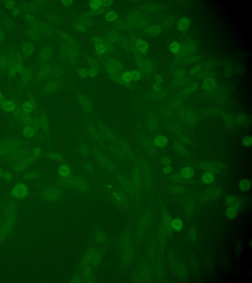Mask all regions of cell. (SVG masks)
Segmentation results:
<instances>
[{"mask_svg":"<svg viewBox=\"0 0 252 283\" xmlns=\"http://www.w3.org/2000/svg\"><path fill=\"white\" fill-rule=\"evenodd\" d=\"M122 79L124 82L127 83H129L131 80V72L127 71L123 72L122 74Z\"/></svg>","mask_w":252,"mask_h":283,"instance_id":"obj_31","label":"cell"},{"mask_svg":"<svg viewBox=\"0 0 252 283\" xmlns=\"http://www.w3.org/2000/svg\"><path fill=\"white\" fill-rule=\"evenodd\" d=\"M20 12V10L18 8H15L12 10V14L15 16H18Z\"/></svg>","mask_w":252,"mask_h":283,"instance_id":"obj_51","label":"cell"},{"mask_svg":"<svg viewBox=\"0 0 252 283\" xmlns=\"http://www.w3.org/2000/svg\"><path fill=\"white\" fill-rule=\"evenodd\" d=\"M191 20L187 17H182L177 23V28L180 31H185L190 26Z\"/></svg>","mask_w":252,"mask_h":283,"instance_id":"obj_9","label":"cell"},{"mask_svg":"<svg viewBox=\"0 0 252 283\" xmlns=\"http://www.w3.org/2000/svg\"><path fill=\"white\" fill-rule=\"evenodd\" d=\"M153 88L154 89L155 91H159L160 88V86H159V84H158L155 83V84L154 86H153Z\"/></svg>","mask_w":252,"mask_h":283,"instance_id":"obj_56","label":"cell"},{"mask_svg":"<svg viewBox=\"0 0 252 283\" xmlns=\"http://www.w3.org/2000/svg\"><path fill=\"white\" fill-rule=\"evenodd\" d=\"M118 17L117 14L113 11H110L106 14V18L108 21H112L115 20Z\"/></svg>","mask_w":252,"mask_h":283,"instance_id":"obj_30","label":"cell"},{"mask_svg":"<svg viewBox=\"0 0 252 283\" xmlns=\"http://www.w3.org/2000/svg\"><path fill=\"white\" fill-rule=\"evenodd\" d=\"M32 78V73L28 68H24L21 72V80L24 83L29 82Z\"/></svg>","mask_w":252,"mask_h":283,"instance_id":"obj_12","label":"cell"},{"mask_svg":"<svg viewBox=\"0 0 252 283\" xmlns=\"http://www.w3.org/2000/svg\"><path fill=\"white\" fill-rule=\"evenodd\" d=\"M95 48L97 53L100 55L104 53L107 49L106 46L103 44L100 43V42L95 43Z\"/></svg>","mask_w":252,"mask_h":283,"instance_id":"obj_26","label":"cell"},{"mask_svg":"<svg viewBox=\"0 0 252 283\" xmlns=\"http://www.w3.org/2000/svg\"><path fill=\"white\" fill-rule=\"evenodd\" d=\"M201 68H202V66L201 64L196 65V67H194L189 71V74L191 75L196 74L201 71Z\"/></svg>","mask_w":252,"mask_h":283,"instance_id":"obj_39","label":"cell"},{"mask_svg":"<svg viewBox=\"0 0 252 283\" xmlns=\"http://www.w3.org/2000/svg\"><path fill=\"white\" fill-rule=\"evenodd\" d=\"M195 57H196L194 56L189 58V59H188V60H189V63H192V62H194V61H196V60H198V57H197V58L194 59Z\"/></svg>","mask_w":252,"mask_h":283,"instance_id":"obj_55","label":"cell"},{"mask_svg":"<svg viewBox=\"0 0 252 283\" xmlns=\"http://www.w3.org/2000/svg\"><path fill=\"white\" fill-rule=\"evenodd\" d=\"M58 174L62 178L68 177L71 174V170L70 167L66 164H63L58 168Z\"/></svg>","mask_w":252,"mask_h":283,"instance_id":"obj_11","label":"cell"},{"mask_svg":"<svg viewBox=\"0 0 252 283\" xmlns=\"http://www.w3.org/2000/svg\"><path fill=\"white\" fill-rule=\"evenodd\" d=\"M172 171H173V168L170 165L165 166L163 168V173L166 174H170V173H171V172H172Z\"/></svg>","mask_w":252,"mask_h":283,"instance_id":"obj_42","label":"cell"},{"mask_svg":"<svg viewBox=\"0 0 252 283\" xmlns=\"http://www.w3.org/2000/svg\"><path fill=\"white\" fill-rule=\"evenodd\" d=\"M131 80H135V81L139 80L142 77L141 73L138 71H133L131 72Z\"/></svg>","mask_w":252,"mask_h":283,"instance_id":"obj_35","label":"cell"},{"mask_svg":"<svg viewBox=\"0 0 252 283\" xmlns=\"http://www.w3.org/2000/svg\"><path fill=\"white\" fill-rule=\"evenodd\" d=\"M4 172L3 171V169L2 168H0V178H2L3 177V174H4Z\"/></svg>","mask_w":252,"mask_h":283,"instance_id":"obj_57","label":"cell"},{"mask_svg":"<svg viewBox=\"0 0 252 283\" xmlns=\"http://www.w3.org/2000/svg\"><path fill=\"white\" fill-rule=\"evenodd\" d=\"M4 39H5V36H4V33L1 29H0V43H2V41H3Z\"/></svg>","mask_w":252,"mask_h":283,"instance_id":"obj_54","label":"cell"},{"mask_svg":"<svg viewBox=\"0 0 252 283\" xmlns=\"http://www.w3.org/2000/svg\"><path fill=\"white\" fill-rule=\"evenodd\" d=\"M15 108H16V105L13 102L11 101H5L3 106V109L4 110L7 112H12L14 110Z\"/></svg>","mask_w":252,"mask_h":283,"instance_id":"obj_23","label":"cell"},{"mask_svg":"<svg viewBox=\"0 0 252 283\" xmlns=\"http://www.w3.org/2000/svg\"><path fill=\"white\" fill-rule=\"evenodd\" d=\"M8 63V59L6 56L2 55L0 56V68H5Z\"/></svg>","mask_w":252,"mask_h":283,"instance_id":"obj_32","label":"cell"},{"mask_svg":"<svg viewBox=\"0 0 252 283\" xmlns=\"http://www.w3.org/2000/svg\"><path fill=\"white\" fill-rule=\"evenodd\" d=\"M135 45L139 51L144 55L147 54L149 49V45L146 41L142 39H138L136 41Z\"/></svg>","mask_w":252,"mask_h":283,"instance_id":"obj_5","label":"cell"},{"mask_svg":"<svg viewBox=\"0 0 252 283\" xmlns=\"http://www.w3.org/2000/svg\"><path fill=\"white\" fill-rule=\"evenodd\" d=\"M3 177L4 179H5V181H8V182L12 181V178H13L12 174H11L10 172H9V171H6V172H4Z\"/></svg>","mask_w":252,"mask_h":283,"instance_id":"obj_37","label":"cell"},{"mask_svg":"<svg viewBox=\"0 0 252 283\" xmlns=\"http://www.w3.org/2000/svg\"><path fill=\"white\" fill-rule=\"evenodd\" d=\"M226 204L229 207H234L238 209L240 206V201L238 198L233 196H228L225 200Z\"/></svg>","mask_w":252,"mask_h":283,"instance_id":"obj_4","label":"cell"},{"mask_svg":"<svg viewBox=\"0 0 252 283\" xmlns=\"http://www.w3.org/2000/svg\"><path fill=\"white\" fill-rule=\"evenodd\" d=\"M216 85V80L212 77H208L205 78L202 83V88L207 91H212L215 88Z\"/></svg>","mask_w":252,"mask_h":283,"instance_id":"obj_3","label":"cell"},{"mask_svg":"<svg viewBox=\"0 0 252 283\" xmlns=\"http://www.w3.org/2000/svg\"><path fill=\"white\" fill-rule=\"evenodd\" d=\"M5 6L8 9H13L15 6V3L13 1H9L5 3Z\"/></svg>","mask_w":252,"mask_h":283,"instance_id":"obj_43","label":"cell"},{"mask_svg":"<svg viewBox=\"0 0 252 283\" xmlns=\"http://www.w3.org/2000/svg\"><path fill=\"white\" fill-rule=\"evenodd\" d=\"M37 176V173L34 171H31L26 174L25 178L27 180H32Z\"/></svg>","mask_w":252,"mask_h":283,"instance_id":"obj_36","label":"cell"},{"mask_svg":"<svg viewBox=\"0 0 252 283\" xmlns=\"http://www.w3.org/2000/svg\"><path fill=\"white\" fill-rule=\"evenodd\" d=\"M180 174L184 179H190L194 176V170L191 167H185L180 171Z\"/></svg>","mask_w":252,"mask_h":283,"instance_id":"obj_6","label":"cell"},{"mask_svg":"<svg viewBox=\"0 0 252 283\" xmlns=\"http://www.w3.org/2000/svg\"><path fill=\"white\" fill-rule=\"evenodd\" d=\"M102 3H103V5H104L105 7H108L113 3V1H108V0H104L102 1Z\"/></svg>","mask_w":252,"mask_h":283,"instance_id":"obj_47","label":"cell"},{"mask_svg":"<svg viewBox=\"0 0 252 283\" xmlns=\"http://www.w3.org/2000/svg\"><path fill=\"white\" fill-rule=\"evenodd\" d=\"M148 33L153 36H158L162 32V28L159 25H155L148 29Z\"/></svg>","mask_w":252,"mask_h":283,"instance_id":"obj_20","label":"cell"},{"mask_svg":"<svg viewBox=\"0 0 252 283\" xmlns=\"http://www.w3.org/2000/svg\"><path fill=\"white\" fill-rule=\"evenodd\" d=\"M183 223L181 219L176 218L171 222V227L173 229L177 232H179L182 229Z\"/></svg>","mask_w":252,"mask_h":283,"instance_id":"obj_18","label":"cell"},{"mask_svg":"<svg viewBox=\"0 0 252 283\" xmlns=\"http://www.w3.org/2000/svg\"><path fill=\"white\" fill-rule=\"evenodd\" d=\"M56 85L53 82H52V83L51 82V83H48L45 86V91L47 92H51V91H54L56 90Z\"/></svg>","mask_w":252,"mask_h":283,"instance_id":"obj_34","label":"cell"},{"mask_svg":"<svg viewBox=\"0 0 252 283\" xmlns=\"http://www.w3.org/2000/svg\"><path fill=\"white\" fill-rule=\"evenodd\" d=\"M40 126L44 131H47L49 128V122L45 115L41 116L39 119Z\"/></svg>","mask_w":252,"mask_h":283,"instance_id":"obj_19","label":"cell"},{"mask_svg":"<svg viewBox=\"0 0 252 283\" xmlns=\"http://www.w3.org/2000/svg\"><path fill=\"white\" fill-rule=\"evenodd\" d=\"M238 209L234 207H229L226 212V216L228 219L233 220L238 214Z\"/></svg>","mask_w":252,"mask_h":283,"instance_id":"obj_13","label":"cell"},{"mask_svg":"<svg viewBox=\"0 0 252 283\" xmlns=\"http://www.w3.org/2000/svg\"><path fill=\"white\" fill-rule=\"evenodd\" d=\"M72 3H73V1H70V0H65V1H62V3H63V5H66V6L70 5H72Z\"/></svg>","mask_w":252,"mask_h":283,"instance_id":"obj_49","label":"cell"},{"mask_svg":"<svg viewBox=\"0 0 252 283\" xmlns=\"http://www.w3.org/2000/svg\"><path fill=\"white\" fill-rule=\"evenodd\" d=\"M202 182L205 184H210L215 180V176L212 173L206 172L204 173L201 178Z\"/></svg>","mask_w":252,"mask_h":283,"instance_id":"obj_14","label":"cell"},{"mask_svg":"<svg viewBox=\"0 0 252 283\" xmlns=\"http://www.w3.org/2000/svg\"><path fill=\"white\" fill-rule=\"evenodd\" d=\"M24 52L27 55H31L34 52V47L32 44L30 43H25L22 46Z\"/></svg>","mask_w":252,"mask_h":283,"instance_id":"obj_21","label":"cell"},{"mask_svg":"<svg viewBox=\"0 0 252 283\" xmlns=\"http://www.w3.org/2000/svg\"><path fill=\"white\" fill-rule=\"evenodd\" d=\"M78 73L80 76L83 78H86L88 75V71L85 68H79Z\"/></svg>","mask_w":252,"mask_h":283,"instance_id":"obj_38","label":"cell"},{"mask_svg":"<svg viewBox=\"0 0 252 283\" xmlns=\"http://www.w3.org/2000/svg\"><path fill=\"white\" fill-rule=\"evenodd\" d=\"M5 102V98L4 97L3 94L0 92V106L3 107Z\"/></svg>","mask_w":252,"mask_h":283,"instance_id":"obj_46","label":"cell"},{"mask_svg":"<svg viewBox=\"0 0 252 283\" xmlns=\"http://www.w3.org/2000/svg\"><path fill=\"white\" fill-rule=\"evenodd\" d=\"M49 71V67H48L47 65H45L39 71V75L40 77H44L45 76L47 75Z\"/></svg>","mask_w":252,"mask_h":283,"instance_id":"obj_33","label":"cell"},{"mask_svg":"<svg viewBox=\"0 0 252 283\" xmlns=\"http://www.w3.org/2000/svg\"><path fill=\"white\" fill-rule=\"evenodd\" d=\"M98 74V70L95 67H92L88 71V75L92 77H95Z\"/></svg>","mask_w":252,"mask_h":283,"instance_id":"obj_40","label":"cell"},{"mask_svg":"<svg viewBox=\"0 0 252 283\" xmlns=\"http://www.w3.org/2000/svg\"><path fill=\"white\" fill-rule=\"evenodd\" d=\"M76 28L79 31H85V27L82 25L79 24L77 25Z\"/></svg>","mask_w":252,"mask_h":283,"instance_id":"obj_52","label":"cell"},{"mask_svg":"<svg viewBox=\"0 0 252 283\" xmlns=\"http://www.w3.org/2000/svg\"><path fill=\"white\" fill-rule=\"evenodd\" d=\"M80 104L85 111H89L90 110V105L89 100L85 96H82L79 98Z\"/></svg>","mask_w":252,"mask_h":283,"instance_id":"obj_24","label":"cell"},{"mask_svg":"<svg viewBox=\"0 0 252 283\" xmlns=\"http://www.w3.org/2000/svg\"><path fill=\"white\" fill-rule=\"evenodd\" d=\"M29 193V188L25 183H18L13 187L11 191V195L13 197L22 198L26 197Z\"/></svg>","mask_w":252,"mask_h":283,"instance_id":"obj_1","label":"cell"},{"mask_svg":"<svg viewBox=\"0 0 252 283\" xmlns=\"http://www.w3.org/2000/svg\"><path fill=\"white\" fill-rule=\"evenodd\" d=\"M236 119L237 121L239 123H244V122L245 121V116L244 115H239V116Z\"/></svg>","mask_w":252,"mask_h":283,"instance_id":"obj_45","label":"cell"},{"mask_svg":"<svg viewBox=\"0 0 252 283\" xmlns=\"http://www.w3.org/2000/svg\"><path fill=\"white\" fill-rule=\"evenodd\" d=\"M33 104L30 101H26L24 103L22 104V111L26 115H29L30 113L32 112L33 109Z\"/></svg>","mask_w":252,"mask_h":283,"instance_id":"obj_17","label":"cell"},{"mask_svg":"<svg viewBox=\"0 0 252 283\" xmlns=\"http://www.w3.org/2000/svg\"><path fill=\"white\" fill-rule=\"evenodd\" d=\"M154 143L157 147H164L168 143V139L166 136L162 135H159L155 138Z\"/></svg>","mask_w":252,"mask_h":283,"instance_id":"obj_7","label":"cell"},{"mask_svg":"<svg viewBox=\"0 0 252 283\" xmlns=\"http://www.w3.org/2000/svg\"><path fill=\"white\" fill-rule=\"evenodd\" d=\"M198 82H194V83L191 84V85H189L183 91V95H190L192 92L196 91L198 88Z\"/></svg>","mask_w":252,"mask_h":283,"instance_id":"obj_15","label":"cell"},{"mask_svg":"<svg viewBox=\"0 0 252 283\" xmlns=\"http://www.w3.org/2000/svg\"><path fill=\"white\" fill-rule=\"evenodd\" d=\"M163 81V78L161 75H159L156 78V83L160 84L162 83Z\"/></svg>","mask_w":252,"mask_h":283,"instance_id":"obj_48","label":"cell"},{"mask_svg":"<svg viewBox=\"0 0 252 283\" xmlns=\"http://www.w3.org/2000/svg\"><path fill=\"white\" fill-rule=\"evenodd\" d=\"M238 188L243 192L248 191L251 187V181L248 178H242L238 183Z\"/></svg>","mask_w":252,"mask_h":283,"instance_id":"obj_8","label":"cell"},{"mask_svg":"<svg viewBox=\"0 0 252 283\" xmlns=\"http://www.w3.org/2000/svg\"><path fill=\"white\" fill-rule=\"evenodd\" d=\"M35 132L36 131L32 127L28 126H25L22 130V133L23 136L27 138H33L35 135Z\"/></svg>","mask_w":252,"mask_h":283,"instance_id":"obj_16","label":"cell"},{"mask_svg":"<svg viewBox=\"0 0 252 283\" xmlns=\"http://www.w3.org/2000/svg\"><path fill=\"white\" fill-rule=\"evenodd\" d=\"M35 156H30L24 158L21 161H18L14 166V170L17 172L23 171L28 167V166L35 160Z\"/></svg>","mask_w":252,"mask_h":283,"instance_id":"obj_2","label":"cell"},{"mask_svg":"<svg viewBox=\"0 0 252 283\" xmlns=\"http://www.w3.org/2000/svg\"><path fill=\"white\" fill-rule=\"evenodd\" d=\"M16 64L17 62L16 60L14 59H12L9 64V74L12 76H14L16 74Z\"/></svg>","mask_w":252,"mask_h":283,"instance_id":"obj_22","label":"cell"},{"mask_svg":"<svg viewBox=\"0 0 252 283\" xmlns=\"http://www.w3.org/2000/svg\"><path fill=\"white\" fill-rule=\"evenodd\" d=\"M90 5L93 10H97L103 5V3L100 0H92L90 2Z\"/></svg>","mask_w":252,"mask_h":283,"instance_id":"obj_27","label":"cell"},{"mask_svg":"<svg viewBox=\"0 0 252 283\" xmlns=\"http://www.w3.org/2000/svg\"><path fill=\"white\" fill-rule=\"evenodd\" d=\"M135 62H136V64H137L138 65H139L140 63H142V58L138 56H137L135 57Z\"/></svg>","mask_w":252,"mask_h":283,"instance_id":"obj_53","label":"cell"},{"mask_svg":"<svg viewBox=\"0 0 252 283\" xmlns=\"http://www.w3.org/2000/svg\"><path fill=\"white\" fill-rule=\"evenodd\" d=\"M42 153V150L39 147H35L32 151V154L33 156L36 157H38L40 156Z\"/></svg>","mask_w":252,"mask_h":283,"instance_id":"obj_41","label":"cell"},{"mask_svg":"<svg viewBox=\"0 0 252 283\" xmlns=\"http://www.w3.org/2000/svg\"><path fill=\"white\" fill-rule=\"evenodd\" d=\"M162 163L166 165H169L171 162V159L170 157H165L162 160Z\"/></svg>","mask_w":252,"mask_h":283,"instance_id":"obj_44","label":"cell"},{"mask_svg":"<svg viewBox=\"0 0 252 283\" xmlns=\"http://www.w3.org/2000/svg\"><path fill=\"white\" fill-rule=\"evenodd\" d=\"M48 157L52 160H56V161H61L63 159L62 155L59 153L56 152L49 153L47 155Z\"/></svg>","mask_w":252,"mask_h":283,"instance_id":"obj_28","label":"cell"},{"mask_svg":"<svg viewBox=\"0 0 252 283\" xmlns=\"http://www.w3.org/2000/svg\"><path fill=\"white\" fill-rule=\"evenodd\" d=\"M170 49L173 54H178L180 50V44L176 41H173L170 45Z\"/></svg>","mask_w":252,"mask_h":283,"instance_id":"obj_25","label":"cell"},{"mask_svg":"<svg viewBox=\"0 0 252 283\" xmlns=\"http://www.w3.org/2000/svg\"><path fill=\"white\" fill-rule=\"evenodd\" d=\"M184 71L181 70V71H178L176 72V73H175V76L177 77H182V76L184 75Z\"/></svg>","mask_w":252,"mask_h":283,"instance_id":"obj_50","label":"cell"},{"mask_svg":"<svg viewBox=\"0 0 252 283\" xmlns=\"http://www.w3.org/2000/svg\"><path fill=\"white\" fill-rule=\"evenodd\" d=\"M252 144V138L251 136H246L242 140V145L246 147H251Z\"/></svg>","mask_w":252,"mask_h":283,"instance_id":"obj_29","label":"cell"},{"mask_svg":"<svg viewBox=\"0 0 252 283\" xmlns=\"http://www.w3.org/2000/svg\"><path fill=\"white\" fill-rule=\"evenodd\" d=\"M138 65L139 68L144 73H150L153 70V64L147 60H142V63Z\"/></svg>","mask_w":252,"mask_h":283,"instance_id":"obj_10","label":"cell"}]
</instances>
